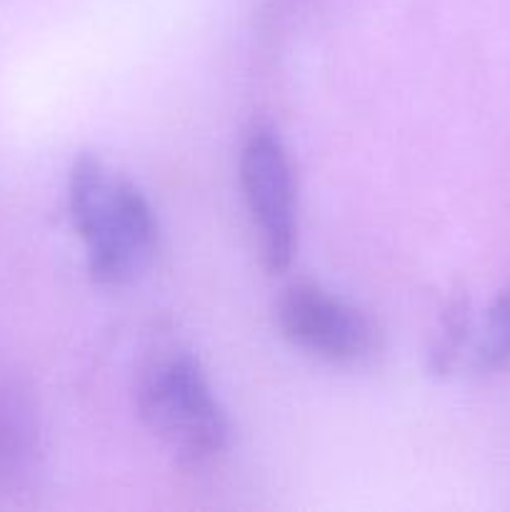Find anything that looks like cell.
Listing matches in <instances>:
<instances>
[{"instance_id": "obj_4", "label": "cell", "mask_w": 510, "mask_h": 512, "mask_svg": "<svg viewBox=\"0 0 510 512\" xmlns=\"http://www.w3.org/2000/svg\"><path fill=\"white\" fill-rule=\"evenodd\" d=\"M275 318L293 348L330 365L368 363L380 350L370 315L313 280H295L280 293Z\"/></svg>"}, {"instance_id": "obj_5", "label": "cell", "mask_w": 510, "mask_h": 512, "mask_svg": "<svg viewBox=\"0 0 510 512\" xmlns=\"http://www.w3.org/2000/svg\"><path fill=\"white\" fill-rule=\"evenodd\" d=\"M38 453V418L20 388H0V480L23 478Z\"/></svg>"}, {"instance_id": "obj_7", "label": "cell", "mask_w": 510, "mask_h": 512, "mask_svg": "<svg viewBox=\"0 0 510 512\" xmlns=\"http://www.w3.org/2000/svg\"><path fill=\"white\" fill-rule=\"evenodd\" d=\"M510 365V288H505L488 308L475 343L473 368L478 373H495Z\"/></svg>"}, {"instance_id": "obj_2", "label": "cell", "mask_w": 510, "mask_h": 512, "mask_svg": "<svg viewBox=\"0 0 510 512\" xmlns=\"http://www.w3.org/2000/svg\"><path fill=\"white\" fill-rule=\"evenodd\" d=\"M135 408L148 433L185 468H205L228 450L230 418L188 350L160 348L145 360L135 383Z\"/></svg>"}, {"instance_id": "obj_6", "label": "cell", "mask_w": 510, "mask_h": 512, "mask_svg": "<svg viewBox=\"0 0 510 512\" xmlns=\"http://www.w3.org/2000/svg\"><path fill=\"white\" fill-rule=\"evenodd\" d=\"M470 338V303L463 293H453L443 305L438 323V338L428 353V370L433 375L453 373Z\"/></svg>"}, {"instance_id": "obj_1", "label": "cell", "mask_w": 510, "mask_h": 512, "mask_svg": "<svg viewBox=\"0 0 510 512\" xmlns=\"http://www.w3.org/2000/svg\"><path fill=\"white\" fill-rule=\"evenodd\" d=\"M68 210L85 245V263L98 285L118 288L138 280L158 250V218L143 190L83 153L70 168Z\"/></svg>"}, {"instance_id": "obj_3", "label": "cell", "mask_w": 510, "mask_h": 512, "mask_svg": "<svg viewBox=\"0 0 510 512\" xmlns=\"http://www.w3.org/2000/svg\"><path fill=\"white\" fill-rule=\"evenodd\" d=\"M240 188L258 235L260 263L283 275L298 250V203L290 155L270 123H255L240 148Z\"/></svg>"}]
</instances>
